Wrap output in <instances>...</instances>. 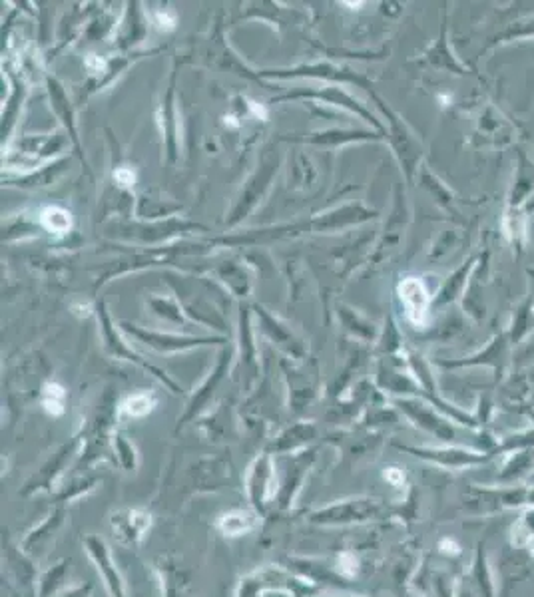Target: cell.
Wrapping results in <instances>:
<instances>
[{
	"label": "cell",
	"instance_id": "cell-10",
	"mask_svg": "<svg viewBox=\"0 0 534 597\" xmlns=\"http://www.w3.org/2000/svg\"><path fill=\"white\" fill-rule=\"evenodd\" d=\"M76 450V440H72L70 444H64L48 462H44L42 466H40V470H36L26 482H24V486L20 488V496L22 498H30V496H34V494H40V492H46V494H56V490H58V486H56V482H58V478L62 476V470L66 468V464H68V460H70V456H72V452Z\"/></svg>",
	"mask_w": 534,
	"mask_h": 597
},
{
	"label": "cell",
	"instance_id": "cell-45",
	"mask_svg": "<svg viewBox=\"0 0 534 597\" xmlns=\"http://www.w3.org/2000/svg\"><path fill=\"white\" fill-rule=\"evenodd\" d=\"M323 597V596H315ZM325 597H365V596H353V594H337V596H325Z\"/></svg>",
	"mask_w": 534,
	"mask_h": 597
},
{
	"label": "cell",
	"instance_id": "cell-32",
	"mask_svg": "<svg viewBox=\"0 0 534 597\" xmlns=\"http://www.w3.org/2000/svg\"><path fill=\"white\" fill-rule=\"evenodd\" d=\"M42 223L54 233H64L70 229V213L60 207H46L42 211Z\"/></svg>",
	"mask_w": 534,
	"mask_h": 597
},
{
	"label": "cell",
	"instance_id": "cell-23",
	"mask_svg": "<svg viewBox=\"0 0 534 597\" xmlns=\"http://www.w3.org/2000/svg\"><path fill=\"white\" fill-rule=\"evenodd\" d=\"M427 60L437 66V68H443V70H449L453 74H459V76H465L469 74L471 70L459 62V58L451 52L449 48V42H447V26H443V32H441V40L431 48V52L427 54Z\"/></svg>",
	"mask_w": 534,
	"mask_h": 597
},
{
	"label": "cell",
	"instance_id": "cell-31",
	"mask_svg": "<svg viewBox=\"0 0 534 597\" xmlns=\"http://www.w3.org/2000/svg\"><path fill=\"white\" fill-rule=\"evenodd\" d=\"M335 568H337L339 576L351 584V582L359 576L361 562H359V558H357L355 552L345 550V552L337 554V558H335Z\"/></svg>",
	"mask_w": 534,
	"mask_h": 597
},
{
	"label": "cell",
	"instance_id": "cell-19",
	"mask_svg": "<svg viewBox=\"0 0 534 597\" xmlns=\"http://www.w3.org/2000/svg\"><path fill=\"white\" fill-rule=\"evenodd\" d=\"M471 580L477 588L479 597H497V586L493 578V570L489 564V554H487V542H479L475 550V560L471 568Z\"/></svg>",
	"mask_w": 534,
	"mask_h": 597
},
{
	"label": "cell",
	"instance_id": "cell-43",
	"mask_svg": "<svg viewBox=\"0 0 534 597\" xmlns=\"http://www.w3.org/2000/svg\"><path fill=\"white\" fill-rule=\"evenodd\" d=\"M529 277H531V293H533V295H531V299H533V305H534V269H533V271H531V269H529Z\"/></svg>",
	"mask_w": 534,
	"mask_h": 597
},
{
	"label": "cell",
	"instance_id": "cell-1",
	"mask_svg": "<svg viewBox=\"0 0 534 597\" xmlns=\"http://www.w3.org/2000/svg\"><path fill=\"white\" fill-rule=\"evenodd\" d=\"M389 508L381 498L375 496H353L335 500L331 504L311 510L305 518L317 528H349L379 522L387 518Z\"/></svg>",
	"mask_w": 534,
	"mask_h": 597
},
{
	"label": "cell",
	"instance_id": "cell-3",
	"mask_svg": "<svg viewBox=\"0 0 534 597\" xmlns=\"http://www.w3.org/2000/svg\"><path fill=\"white\" fill-rule=\"evenodd\" d=\"M246 498L250 502V508L260 516L267 518L269 510L273 508L275 492H277V468L269 452L260 454L248 468L246 480Z\"/></svg>",
	"mask_w": 534,
	"mask_h": 597
},
{
	"label": "cell",
	"instance_id": "cell-4",
	"mask_svg": "<svg viewBox=\"0 0 534 597\" xmlns=\"http://www.w3.org/2000/svg\"><path fill=\"white\" fill-rule=\"evenodd\" d=\"M401 452H407L427 464H433L443 470H465V468H475L481 464L491 462L495 456L485 454L481 450L465 448V446H407V444H397Z\"/></svg>",
	"mask_w": 534,
	"mask_h": 597
},
{
	"label": "cell",
	"instance_id": "cell-11",
	"mask_svg": "<svg viewBox=\"0 0 534 597\" xmlns=\"http://www.w3.org/2000/svg\"><path fill=\"white\" fill-rule=\"evenodd\" d=\"M397 406L421 430L433 434L441 442H453L455 440V428H453L451 420L447 416H441L429 404H425L417 398H405V400H397Z\"/></svg>",
	"mask_w": 534,
	"mask_h": 597
},
{
	"label": "cell",
	"instance_id": "cell-25",
	"mask_svg": "<svg viewBox=\"0 0 534 597\" xmlns=\"http://www.w3.org/2000/svg\"><path fill=\"white\" fill-rule=\"evenodd\" d=\"M534 329V305L533 299L529 297L515 313L511 327L507 331L511 345H519Z\"/></svg>",
	"mask_w": 534,
	"mask_h": 597
},
{
	"label": "cell",
	"instance_id": "cell-5",
	"mask_svg": "<svg viewBox=\"0 0 534 597\" xmlns=\"http://www.w3.org/2000/svg\"><path fill=\"white\" fill-rule=\"evenodd\" d=\"M110 530L116 542L128 550L142 546L154 526V516L146 508H118L110 512Z\"/></svg>",
	"mask_w": 534,
	"mask_h": 597
},
{
	"label": "cell",
	"instance_id": "cell-7",
	"mask_svg": "<svg viewBox=\"0 0 534 597\" xmlns=\"http://www.w3.org/2000/svg\"><path fill=\"white\" fill-rule=\"evenodd\" d=\"M82 546L90 558V562L94 564L98 576L102 578L104 590L108 597H126V582L118 570V566L112 560V550L108 546V542L102 536L96 534H88L82 540Z\"/></svg>",
	"mask_w": 534,
	"mask_h": 597
},
{
	"label": "cell",
	"instance_id": "cell-8",
	"mask_svg": "<svg viewBox=\"0 0 534 597\" xmlns=\"http://www.w3.org/2000/svg\"><path fill=\"white\" fill-rule=\"evenodd\" d=\"M511 341L507 331H501L499 335L493 337V341L487 345L485 351L473 355V357H465V359H457V361H441V367L445 369H461V367H477V365H487L495 371L497 381L505 379V373L509 369V359H511Z\"/></svg>",
	"mask_w": 534,
	"mask_h": 597
},
{
	"label": "cell",
	"instance_id": "cell-34",
	"mask_svg": "<svg viewBox=\"0 0 534 597\" xmlns=\"http://www.w3.org/2000/svg\"><path fill=\"white\" fill-rule=\"evenodd\" d=\"M433 590L437 597H455V584L449 574H437L433 578Z\"/></svg>",
	"mask_w": 534,
	"mask_h": 597
},
{
	"label": "cell",
	"instance_id": "cell-26",
	"mask_svg": "<svg viewBox=\"0 0 534 597\" xmlns=\"http://www.w3.org/2000/svg\"><path fill=\"white\" fill-rule=\"evenodd\" d=\"M98 484H100L98 478H90V476H86V478H74L70 484L60 486L58 492L54 494L56 506H66V504H70V502H74V500L90 494L92 490L98 488Z\"/></svg>",
	"mask_w": 534,
	"mask_h": 597
},
{
	"label": "cell",
	"instance_id": "cell-46",
	"mask_svg": "<svg viewBox=\"0 0 534 597\" xmlns=\"http://www.w3.org/2000/svg\"><path fill=\"white\" fill-rule=\"evenodd\" d=\"M531 554H533V564H534V540H533V544H531Z\"/></svg>",
	"mask_w": 534,
	"mask_h": 597
},
{
	"label": "cell",
	"instance_id": "cell-39",
	"mask_svg": "<svg viewBox=\"0 0 534 597\" xmlns=\"http://www.w3.org/2000/svg\"><path fill=\"white\" fill-rule=\"evenodd\" d=\"M114 178H116V182H118L120 186H124V188L132 186V184L136 182V176H134V172H132V170H126V168H120V170H116Z\"/></svg>",
	"mask_w": 534,
	"mask_h": 597
},
{
	"label": "cell",
	"instance_id": "cell-35",
	"mask_svg": "<svg viewBox=\"0 0 534 597\" xmlns=\"http://www.w3.org/2000/svg\"><path fill=\"white\" fill-rule=\"evenodd\" d=\"M94 596V584L92 582H80L74 586L64 588L60 594L54 597H92Z\"/></svg>",
	"mask_w": 534,
	"mask_h": 597
},
{
	"label": "cell",
	"instance_id": "cell-36",
	"mask_svg": "<svg viewBox=\"0 0 534 597\" xmlns=\"http://www.w3.org/2000/svg\"><path fill=\"white\" fill-rule=\"evenodd\" d=\"M383 478L393 486V488H401L405 484V472L399 466H387L383 470Z\"/></svg>",
	"mask_w": 534,
	"mask_h": 597
},
{
	"label": "cell",
	"instance_id": "cell-42",
	"mask_svg": "<svg viewBox=\"0 0 534 597\" xmlns=\"http://www.w3.org/2000/svg\"><path fill=\"white\" fill-rule=\"evenodd\" d=\"M527 508H534V486H529V496H527Z\"/></svg>",
	"mask_w": 534,
	"mask_h": 597
},
{
	"label": "cell",
	"instance_id": "cell-9",
	"mask_svg": "<svg viewBox=\"0 0 534 597\" xmlns=\"http://www.w3.org/2000/svg\"><path fill=\"white\" fill-rule=\"evenodd\" d=\"M64 522H66V506H54V510L40 524H36L26 532V536L18 542V548L34 562L40 560L54 544Z\"/></svg>",
	"mask_w": 534,
	"mask_h": 597
},
{
	"label": "cell",
	"instance_id": "cell-28",
	"mask_svg": "<svg viewBox=\"0 0 534 597\" xmlns=\"http://www.w3.org/2000/svg\"><path fill=\"white\" fill-rule=\"evenodd\" d=\"M534 540V508H525L511 530V546L527 548Z\"/></svg>",
	"mask_w": 534,
	"mask_h": 597
},
{
	"label": "cell",
	"instance_id": "cell-13",
	"mask_svg": "<svg viewBox=\"0 0 534 597\" xmlns=\"http://www.w3.org/2000/svg\"><path fill=\"white\" fill-rule=\"evenodd\" d=\"M291 572L297 576L305 578L307 582L315 584L317 588L323 584H329L333 588H347L349 582L343 580L335 568V564H327L325 560H315V558H291L289 566Z\"/></svg>",
	"mask_w": 534,
	"mask_h": 597
},
{
	"label": "cell",
	"instance_id": "cell-12",
	"mask_svg": "<svg viewBox=\"0 0 534 597\" xmlns=\"http://www.w3.org/2000/svg\"><path fill=\"white\" fill-rule=\"evenodd\" d=\"M4 570L12 586H16L22 594H32L36 597V566L34 560L28 558L18 546H12L10 542L4 544Z\"/></svg>",
	"mask_w": 534,
	"mask_h": 597
},
{
	"label": "cell",
	"instance_id": "cell-40",
	"mask_svg": "<svg viewBox=\"0 0 534 597\" xmlns=\"http://www.w3.org/2000/svg\"><path fill=\"white\" fill-rule=\"evenodd\" d=\"M86 64H88V68H92V70H100V68H102V60H96L94 56H90V58L86 60Z\"/></svg>",
	"mask_w": 534,
	"mask_h": 597
},
{
	"label": "cell",
	"instance_id": "cell-44",
	"mask_svg": "<svg viewBox=\"0 0 534 597\" xmlns=\"http://www.w3.org/2000/svg\"><path fill=\"white\" fill-rule=\"evenodd\" d=\"M529 211H534V198L525 205V213H529Z\"/></svg>",
	"mask_w": 534,
	"mask_h": 597
},
{
	"label": "cell",
	"instance_id": "cell-15",
	"mask_svg": "<svg viewBox=\"0 0 534 597\" xmlns=\"http://www.w3.org/2000/svg\"><path fill=\"white\" fill-rule=\"evenodd\" d=\"M260 516L250 508V510H244V508H232L228 512H222L216 522H214V528L224 536V538H230V540H236V538H242V536H248L252 534L258 524H260Z\"/></svg>",
	"mask_w": 534,
	"mask_h": 597
},
{
	"label": "cell",
	"instance_id": "cell-6",
	"mask_svg": "<svg viewBox=\"0 0 534 597\" xmlns=\"http://www.w3.org/2000/svg\"><path fill=\"white\" fill-rule=\"evenodd\" d=\"M313 462H315L313 452H297L287 460L281 476H277V492H275L273 508H277L279 512H289L295 506V500L303 490L305 476L309 474Z\"/></svg>",
	"mask_w": 534,
	"mask_h": 597
},
{
	"label": "cell",
	"instance_id": "cell-14",
	"mask_svg": "<svg viewBox=\"0 0 534 597\" xmlns=\"http://www.w3.org/2000/svg\"><path fill=\"white\" fill-rule=\"evenodd\" d=\"M515 126L493 106L483 110L479 120V136L483 138V146H509L515 142Z\"/></svg>",
	"mask_w": 534,
	"mask_h": 597
},
{
	"label": "cell",
	"instance_id": "cell-37",
	"mask_svg": "<svg viewBox=\"0 0 534 597\" xmlns=\"http://www.w3.org/2000/svg\"><path fill=\"white\" fill-rule=\"evenodd\" d=\"M156 24H158L162 30H172L174 24H176V14H174V12H168V10L158 12V14H156Z\"/></svg>",
	"mask_w": 534,
	"mask_h": 597
},
{
	"label": "cell",
	"instance_id": "cell-2",
	"mask_svg": "<svg viewBox=\"0 0 534 597\" xmlns=\"http://www.w3.org/2000/svg\"><path fill=\"white\" fill-rule=\"evenodd\" d=\"M319 588L305 578L291 572L287 566L267 564L246 574L238 588L236 597H264L266 594H283L289 597H315Z\"/></svg>",
	"mask_w": 534,
	"mask_h": 597
},
{
	"label": "cell",
	"instance_id": "cell-27",
	"mask_svg": "<svg viewBox=\"0 0 534 597\" xmlns=\"http://www.w3.org/2000/svg\"><path fill=\"white\" fill-rule=\"evenodd\" d=\"M160 572V580H162V594L164 597H184V590L188 580L184 578L182 570L176 568V564L162 560V564L158 566Z\"/></svg>",
	"mask_w": 534,
	"mask_h": 597
},
{
	"label": "cell",
	"instance_id": "cell-16",
	"mask_svg": "<svg viewBox=\"0 0 534 597\" xmlns=\"http://www.w3.org/2000/svg\"><path fill=\"white\" fill-rule=\"evenodd\" d=\"M399 293H401L409 321L417 327H423L425 319H427V309H429V295H427L423 283L415 277H409L399 285Z\"/></svg>",
	"mask_w": 534,
	"mask_h": 597
},
{
	"label": "cell",
	"instance_id": "cell-29",
	"mask_svg": "<svg viewBox=\"0 0 534 597\" xmlns=\"http://www.w3.org/2000/svg\"><path fill=\"white\" fill-rule=\"evenodd\" d=\"M156 397L152 393H134L132 397L126 398L120 404V412L128 418H144L146 414H150L156 406Z\"/></svg>",
	"mask_w": 534,
	"mask_h": 597
},
{
	"label": "cell",
	"instance_id": "cell-33",
	"mask_svg": "<svg viewBox=\"0 0 534 597\" xmlns=\"http://www.w3.org/2000/svg\"><path fill=\"white\" fill-rule=\"evenodd\" d=\"M114 448H116L118 464H120L124 470L132 472V470L138 468V452H136V448H134L130 442L124 440V436L118 434V436L114 438Z\"/></svg>",
	"mask_w": 534,
	"mask_h": 597
},
{
	"label": "cell",
	"instance_id": "cell-24",
	"mask_svg": "<svg viewBox=\"0 0 534 597\" xmlns=\"http://www.w3.org/2000/svg\"><path fill=\"white\" fill-rule=\"evenodd\" d=\"M315 436V428L311 424H299L293 426L291 430H287L285 434L279 436V440L273 444L271 452L277 454H297L299 448H303L311 438Z\"/></svg>",
	"mask_w": 534,
	"mask_h": 597
},
{
	"label": "cell",
	"instance_id": "cell-38",
	"mask_svg": "<svg viewBox=\"0 0 534 597\" xmlns=\"http://www.w3.org/2000/svg\"><path fill=\"white\" fill-rule=\"evenodd\" d=\"M439 550H441V554H445V556H449V558L461 554L459 544H457L455 540H449V538H443V540L439 542Z\"/></svg>",
	"mask_w": 534,
	"mask_h": 597
},
{
	"label": "cell",
	"instance_id": "cell-17",
	"mask_svg": "<svg viewBox=\"0 0 534 597\" xmlns=\"http://www.w3.org/2000/svg\"><path fill=\"white\" fill-rule=\"evenodd\" d=\"M534 476V448L509 454L497 474L499 486H519L523 480Z\"/></svg>",
	"mask_w": 534,
	"mask_h": 597
},
{
	"label": "cell",
	"instance_id": "cell-22",
	"mask_svg": "<svg viewBox=\"0 0 534 597\" xmlns=\"http://www.w3.org/2000/svg\"><path fill=\"white\" fill-rule=\"evenodd\" d=\"M479 261V255H473V257H469V261H465L447 281H445V285L441 287V291H439V297H437V301H435V305H447V303H451V301H455L461 293H463V289L467 287V281H469V275H471V271L479 265L477 263Z\"/></svg>",
	"mask_w": 534,
	"mask_h": 597
},
{
	"label": "cell",
	"instance_id": "cell-20",
	"mask_svg": "<svg viewBox=\"0 0 534 597\" xmlns=\"http://www.w3.org/2000/svg\"><path fill=\"white\" fill-rule=\"evenodd\" d=\"M70 570H72V560L70 558H62L58 562H54L48 570H44L38 576V586H36V597H54L60 594L66 586V580L70 578Z\"/></svg>",
	"mask_w": 534,
	"mask_h": 597
},
{
	"label": "cell",
	"instance_id": "cell-18",
	"mask_svg": "<svg viewBox=\"0 0 534 597\" xmlns=\"http://www.w3.org/2000/svg\"><path fill=\"white\" fill-rule=\"evenodd\" d=\"M534 198V164L523 154L519 152V162H517V176H515V186L509 196V209H525V205Z\"/></svg>",
	"mask_w": 534,
	"mask_h": 597
},
{
	"label": "cell",
	"instance_id": "cell-41",
	"mask_svg": "<svg viewBox=\"0 0 534 597\" xmlns=\"http://www.w3.org/2000/svg\"><path fill=\"white\" fill-rule=\"evenodd\" d=\"M250 108H252V110H254V114H256V116H262V118H264V120H266L267 112H266V110H264V108H262V106H256V104H254V102H252V104H250Z\"/></svg>",
	"mask_w": 534,
	"mask_h": 597
},
{
	"label": "cell",
	"instance_id": "cell-30",
	"mask_svg": "<svg viewBox=\"0 0 534 597\" xmlns=\"http://www.w3.org/2000/svg\"><path fill=\"white\" fill-rule=\"evenodd\" d=\"M42 406L52 416H62L66 410V389L58 383H48L42 389Z\"/></svg>",
	"mask_w": 534,
	"mask_h": 597
},
{
	"label": "cell",
	"instance_id": "cell-21",
	"mask_svg": "<svg viewBox=\"0 0 534 597\" xmlns=\"http://www.w3.org/2000/svg\"><path fill=\"white\" fill-rule=\"evenodd\" d=\"M527 38H534V14L533 16H523L519 20H513L509 24H505L503 30H499L483 48L481 54L489 52L491 48H497L501 44H509V42H517V40H527Z\"/></svg>",
	"mask_w": 534,
	"mask_h": 597
}]
</instances>
